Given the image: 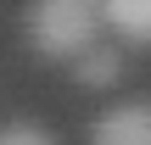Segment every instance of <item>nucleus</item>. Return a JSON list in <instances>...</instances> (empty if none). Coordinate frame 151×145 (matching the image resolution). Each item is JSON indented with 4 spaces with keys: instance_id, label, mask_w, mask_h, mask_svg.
<instances>
[{
    "instance_id": "1",
    "label": "nucleus",
    "mask_w": 151,
    "mask_h": 145,
    "mask_svg": "<svg viewBox=\"0 0 151 145\" xmlns=\"http://www.w3.org/2000/svg\"><path fill=\"white\" fill-rule=\"evenodd\" d=\"M101 34L95 0H34L28 6V39L50 61H78Z\"/></svg>"
},
{
    "instance_id": "2",
    "label": "nucleus",
    "mask_w": 151,
    "mask_h": 145,
    "mask_svg": "<svg viewBox=\"0 0 151 145\" xmlns=\"http://www.w3.org/2000/svg\"><path fill=\"white\" fill-rule=\"evenodd\" d=\"M90 145H151V101H123L95 117Z\"/></svg>"
},
{
    "instance_id": "3",
    "label": "nucleus",
    "mask_w": 151,
    "mask_h": 145,
    "mask_svg": "<svg viewBox=\"0 0 151 145\" xmlns=\"http://www.w3.org/2000/svg\"><path fill=\"white\" fill-rule=\"evenodd\" d=\"M101 28H118L129 45H151V0H95Z\"/></svg>"
},
{
    "instance_id": "4",
    "label": "nucleus",
    "mask_w": 151,
    "mask_h": 145,
    "mask_svg": "<svg viewBox=\"0 0 151 145\" xmlns=\"http://www.w3.org/2000/svg\"><path fill=\"white\" fill-rule=\"evenodd\" d=\"M73 73H78V84H112V78L123 73V56H118L112 45H90Z\"/></svg>"
},
{
    "instance_id": "5",
    "label": "nucleus",
    "mask_w": 151,
    "mask_h": 145,
    "mask_svg": "<svg viewBox=\"0 0 151 145\" xmlns=\"http://www.w3.org/2000/svg\"><path fill=\"white\" fill-rule=\"evenodd\" d=\"M0 145H56L45 129H34V123H6L0 129Z\"/></svg>"
}]
</instances>
